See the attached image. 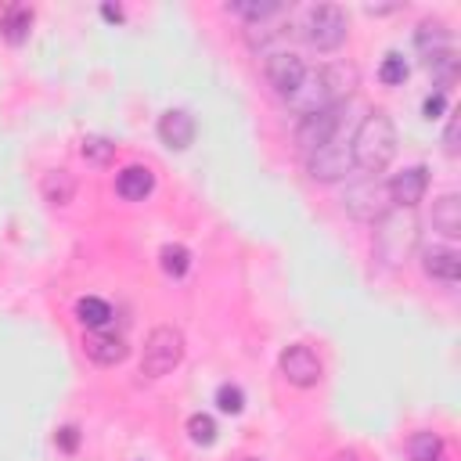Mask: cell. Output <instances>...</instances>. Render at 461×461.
<instances>
[{
    "label": "cell",
    "instance_id": "obj_1",
    "mask_svg": "<svg viewBox=\"0 0 461 461\" xmlns=\"http://www.w3.org/2000/svg\"><path fill=\"white\" fill-rule=\"evenodd\" d=\"M349 155H353V166L360 173H367V176H378L393 162V155H396V126L382 108H375V112H367L360 119L357 133L349 137Z\"/></svg>",
    "mask_w": 461,
    "mask_h": 461
},
{
    "label": "cell",
    "instance_id": "obj_2",
    "mask_svg": "<svg viewBox=\"0 0 461 461\" xmlns=\"http://www.w3.org/2000/svg\"><path fill=\"white\" fill-rule=\"evenodd\" d=\"M184 360V331L173 328V324H158L148 331L144 339V349H140V378L155 382L162 375H169L176 364Z\"/></svg>",
    "mask_w": 461,
    "mask_h": 461
},
{
    "label": "cell",
    "instance_id": "obj_3",
    "mask_svg": "<svg viewBox=\"0 0 461 461\" xmlns=\"http://www.w3.org/2000/svg\"><path fill=\"white\" fill-rule=\"evenodd\" d=\"M349 36V18L339 4H317L306 11V22H303V40L313 47V50H339Z\"/></svg>",
    "mask_w": 461,
    "mask_h": 461
},
{
    "label": "cell",
    "instance_id": "obj_4",
    "mask_svg": "<svg viewBox=\"0 0 461 461\" xmlns=\"http://www.w3.org/2000/svg\"><path fill=\"white\" fill-rule=\"evenodd\" d=\"M342 209L353 216V220H364V223H378L393 202H389V187L378 180V176H364L357 184H349L342 191Z\"/></svg>",
    "mask_w": 461,
    "mask_h": 461
},
{
    "label": "cell",
    "instance_id": "obj_5",
    "mask_svg": "<svg viewBox=\"0 0 461 461\" xmlns=\"http://www.w3.org/2000/svg\"><path fill=\"white\" fill-rule=\"evenodd\" d=\"M349 169H353V155H349V137H342V133H335L328 144L306 151V173L317 184H335Z\"/></svg>",
    "mask_w": 461,
    "mask_h": 461
},
{
    "label": "cell",
    "instance_id": "obj_6",
    "mask_svg": "<svg viewBox=\"0 0 461 461\" xmlns=\"http://www.w3.org/2000/svg\"><path fill=\"white\" fill-rule=\"evenodd\" d=\"M414 238H418V223L414 220H403V216H396L393 209L378 220V230H375V252H378V259H385L389 267H396L403 256H407V249L414 245Z\"/></svg>",
    "mask_w": 461,
    "mask_h": 461
},
{
    "label": "cell",
    "instance_id": "obj_7",
    "mask_svg": "<svg viewBox=\"0 0 461 461\" xmlns=\"http://www.w3.org/2000/svg\"><path fill=\"white\" fill-rule=\"evenodd\" d=\"M285 101H288V108H292L299 119H306V115H313V112L328 108V104H331V76H328L324 68H306L303 79H299V86H295Z\"/></svg>",
    "mask_w": 461,
    "mask_h": 461
},
{
    "label": "cell",
    "instance_id": "obj_8",
    "mask_svg": "<svg viewBox=\"0 0 461 461\" xmlns=\"http://www.w3.org/2000/svg\"><path fill=\"white\" fill-rule=\"evenodd\" d=\"M342 112H346V104H342V101H331L328 108H321V112H313V115H306V119H299V126H295V144H299L303 151H313V148L328 144V140L342 130Z\"/></svg>",
    "mask_w": 461,
    "mask_h": 461
},
{
    "label": "cell",
    "instance_id": "obj_9",
    "mask_svg": "<svg viewBox=\"0 0 461 461\" xmlns=\"http://www.w3.org/2000/svg\"><path fill=\"white\" fill-rule=\"evenodd\" d=\"M277 367H281V375H285L292 385H299V389L317 385V382H321V375H324L321 357H317L310 346H303V342L285 346V349H281V357H277Z\"/></svg>",
    "mask_w": 461,
    "mask_h": 461
},
{
    "label": "cell",
    "instance_id": "obj_10",
    "mask_svg": "<svg viewBox=\"0 0 461 461\" xmlns=\"http://www.w3.org/2000/svg\"><path fill=\"white\" fill-rule=\"evenodd\" d=\"M303 72H306V61L295 54V50H270L267 54V61H263V76H267V83L281 94V97H288L295 86H299V79H303Z\"/></svg>",
    "mask_w": 461,
    "mask_h": 461
},
{
    "label": "cell",
    "instance_id": "obj_11",
    "mask_svg": "<svg viewBox=\"0 0 461 461\" xmlns=\"http://www.w3.org/2000/svg\"><path fill=\"white\" fill-rule=\"evenodd\" d=\"M385 187H389V202L396 209H414L425 198V191H429V169L425 166H407Z\"/></svg>",
    "mask_w": 461,
    "mask_h": 461
},
{
    "label": "cell",
    "instance_id": "obj_12",
    "mask_svg": "<svg viewBox=\"0 0 461 461\" xmlns=\"http://www.w3.org/2000/svg\"><path fill=\"white\" fill-rule=\"evenodd\" d=\"M83 349H86V357L94 360V364H101V367H115V364H122L126 360V353H130V346H126V339L122 335H115V331H86L83 335Z\"/></svg>",
    "mask_w": 461,
    "mask_h": 461
},
{
    "label": "cell",
    "instance_id": "obj_13",
    "mask_svg": "<svg viewBox=\"0 0 461 461\" xmlns=\"http://www.w3.org/2000/svg\"><path fill=\"white\" fill-rule=\"evenodd\" d=\"M421 270L436 281L454 285L461 277V256L450 245H429V249H421Z\"/></svg>",
    "mask_w": 461,
    "mask_h": 461
},
{
    "label": "cell",
    "instance_id": "obj_14",
    "mask_svg": "<svg viewBox=\"0 0 461 461\" xmlns=\"http://www.w3.org/2000/svg\"><path fill=\"white\" fill-rule=\"evenodd\" d=\"M194 133H198V126H194V115H191V112H184V108L162 112V119H158V137H162V144H169V148H187V144L194 140Z\"/></svg>",
    "mask_w": 461,
    "mask_h": 461
},
{
    "label": "cell",
    "instance_id": "obj_15",
    "mask_svg": "<svg viewBox=\"0 0 461 461\" xmlns=\"http://www.w3.org/2000/svg\"><path fill=\"white\" fill-rule=\"evenodd\" d=\"M151 187H155V173H151L148 166H137V162H133V166H122V169L115 173V194L126 198V202L148 198Z\"/></svg>",
    "mask_w": 461,
    "mask_h": 461
},
{
    "label": "cell",
    "instance_id": "obj_16",
    "mask_svg": "<svg viewBox=\"0 0 461 461\" xmlns=\"http://www.w3.org/2000/svg\"><path fill=\"white\" fill-rule=\"evenodd\" d=\"M429 220H432V230H439L443 238H457L461 234V198L454 191L439 194L432 202V216Z\"/></svg>",
    "mask_w": 461,
    "mask_h": 461
},
{
    "label": "cell",
    "instance_id": "obj_17",
    "mask_svg": "<svg viewBox=\"0 0 461 461\" xmlns=\"http://www.w3.org/2000/svg\"><path fill=\"white\" fill-rule=\"evenodd\" d=\"M407 461H447V443L432 429H418L407 439Z\"/></svg>",
    "mask_w": 461,
    "mask_h": 461
},
{
    "label": "cell",
    "instance_id": "obj_18",
    "mask_svg": "<svg viewBox=\"0 0 461 461\" xmlns=\"http://www.w3.org/2000/svg\"><path fill=\"white\" fill-rule=\"evenodd\" d=\"M414 43H418V50H421L425 58H432V54H439V50H450V29H447L439 18H425V22H418V29H414Z\"/></svg>",
    "mask_w": 461,
    "mask_h": 461
},
{
    "label": "cell",
    "instance_id": "obj_19",
    "mask_svg": "<svg viewBox=\"0 0 461 461\" xmlns=\"http://www.w3.org/2000/svg\"><path fill=\"white\" fill-rule=\"evenodd\" d=\"M227 11L238 14V18H245L249 25H263L267 18L281 14L285 4H277V0H227Z\"/></svg>",
    "mask_w": 461,
    "mask_h": 461
},
{
    "label": "cell",
    "instance_id": "obj_20",
    "mask_svg": "<svg viewBox=\"0 0 461 461\" xmlns=\"http://www.w3.org/2000/svg\"><path fill=\"white\" fill-rule=\"evenodd\" d=\"M29 25H32V7L25 4H7L0 11V32L11 40V43H22L29 36Z\"/></svg>",
    "mask_w": 461,
    "mask_h": 461
},
{
    "label": "cell",
    "instance_id": "obj_21",
    "mask_svg": "<svg viewBox=\"0 0 461 461\" xmlns=\"http://www.w3.org/2000/svg\"><path fill=\"white\" fill-rule=\"evenodd\" d=\"M76 317H79L83 328L101 331V328L112 321V306H108L104 299H97V295H83V299L76 303Z\"/></svg>",
    "mask_w": 461,
    "mask_h": 461
},
{
    "label": "cell",
    "instance_id": "obj_22",
    "mask_svg": "<svg viewBox=\"0 0 461 461\" xmlns=\"http://www.w3.org/2000/svg\"><path fill=\"white\" fill-rule=\"evenodd\" d=\"M43 194H47V202H54V205H68L72 194H76V176H72L68 169H50V173L43 176Z\"/></svg>",
    "mask_w": 461,
    "mask_h": 461
},
{
    "label": "cell",
    "instance_id": "obj_23",
    "mask_svg": "<svg viewBox=\"0 0 461 461\" xmlns=\"http://www.w3.org/2000/svg\"><path fill=\"white\" fill-rule=\"evenodd\" d=\"M158 263H162V274L166 277H184L191 270V252L184 245H162Z\"/></svg>",
    "mask_w": 461,
    "mask_h": 461
},
{
    "label": "cell",
    "instance_id": "obj_24",
    "mask_svg": "<svg viewBox=\"0 0 461 461\" xmlns=\"http://www.w3.org/2000/svg\"><path fill=\"white\" fill-rule=\"evenodd\" d=\"M79 155H83L86 162H94V166H108V162L115 158V144H112L108 137H83Z\"/></svg>",
    "mask_w": 461,
    "mask_h": 461
},
{
    "label": "cell",
    "instance_id": "obj_25",
    "mask_svg": "<svg viewBox=\"0 0 461 461\" xmlns=\"http://www.w3.org/2000/svg\"><path fill=\"white\" fill-rule=\"evenodd\" d=\"M378 79H382L385 86L403 83V79H407V61H403L396 50H389V54L382 58V65H378Z\"/></svg>",
    "mask_w": 461,
    "mask_h": 461
},
{
    "label": "cell",
    "instance_id": "obj_26",
    "mask_svg": "<svg viewBox=\"0 0 461 461\" xmlns=\"http://www.w3.org/2000/svg\"><path fill=\"white\" fill-rule=\"evenodd\" d=\"M187 436H191L198 447H209V443L216 439V421H212L209 414H202V411H198V414H191V418H187Z\"/></svg>",
    "mask_w": 461,
    "mask_h": 461
},
{
    "label": "cell",
    "instance_id": "obj_27",
    "mask_svg": "<svg viewBox=\"0 0 461 461\" xmlns=\"http://www.w3.org/2000/svg\"><path fill=\"white\" fill-rule=\"evenodd\" d=\"M216 407H220L223 414H238V411L245 407V393H241V385L223 382V385L216 389Z\"/></svg>",
    "mask_w": 461,
    "mask_h": 461
},
{
    "label": "cell",
    "instance_id": "obj_28",
    "mask_svg": "<svg viewBox=\"0 0 461 461\" xmlns=\"http://www.w3.org/2000/svg\"><path fill=\"white\" fill-rule=\"evenodd\" d=\"M447 108V94L443 90H436V94H429L425 97V104H421V112H425V119H436L439 112Z\"/></svg>",
    "mask_w": 461,
    "mask_h": 461
},
{
    "label": "cell",
    "instance_id": "obj_29",
    "mask_svg": "<svg viewBox=\"0 0 461 461\" xmlns=\"http://www.w3.org/2000/svg\"><path fill=\"white\" fill-rule=\"evenodd\" d=\"M58 447H61L65 454H72V450L79 447V429H76V425H65V429H58Z\"/></svg>",
    "mask_w": 461,
    "mask_h": 461
},
{
    "label": "cell",
    "instance_id": "obj_30",
    "mask_svg": "<svg viewBox=\"0 0 461 461\" xmlns=\"http://www.w3.org/2000/svg\"><path fill=\"white\" fill-rule=\"evenodd\" d=\"M443 151H447V155H457V115L447 119V130H443Z\"/></svg>",
    "mask_w": 461,
    "mask_h": 461
},
{
    "label": "cell",
    "instance_id": "obj_31",
    "mask_svg": "<svg viewBox=\"0 0 461 461\" xmlns=\"http://www.w3.org/2000/svg\"><path fill=\"white\" fill-rule=\"evenodd\" d=\"M101 14L112 18V22H122V7L119 4H101Z\"/></svg>",
    "mask_w": 461,
    "mask_h": 461
},
{
    "label": "cell",
    "instance_id": "obj_32",
    "mask_svg": "<svg viewBox=\"0 0 461 461\" xmlns=\"http://www.w3.org/2000/svg\"><path fill=\"white\" fill-rule=\"evenodd\" d=\"M335 461H360V457H357V454H353V450H342V454H339V457H335Z\"/></svg>",
    "mask_w": 461,
    "mask_h": 461
},
{
    "label": "cell",
    "instance_id": "obj_33",
    "mask_svg": "<svg viewBox=\"0 0 461 461\" xmlns=\"http://www.w3.org/2000/svg\"><path fill=\"white\" fill-rule=\"evenodd\" d=\"M249 461H259V457H249Z\"/></svg>",
    "mask_w": 461,
    "mask_h": 461
}]
</instances>
